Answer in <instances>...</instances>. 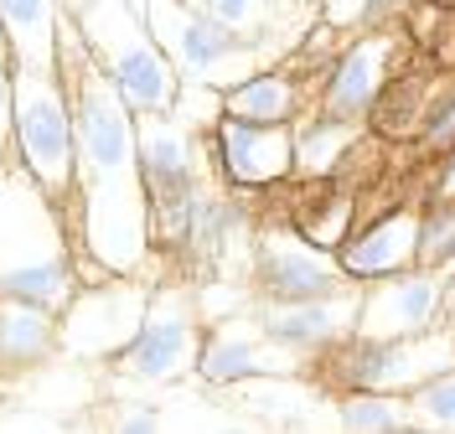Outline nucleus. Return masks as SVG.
<instances>
[{
    "label": "nucleus",
    "mask_w": 455,
    "mask_h": 434,
    "mask_svg": "<svg viewBox=\"0 0 455 434\" xmlns=\"http://www.w3.org/2000/svg\"><path fill=\"white\" fill-rule=\"evenodd\" d=\"M57 73L73 99L78 135V264L104 269L109 280H140L156 249L140 176V114L93 62L73 16H62L57 27Z\"/></svg>",
    "instance_id": "1"
},
{
    "label": "nucleus",
    "mask_w": 455,
    "mask_h": 434,
    "mask_svg": "<svg viewBox=\"0 0 455 434\" xmlns=\"http://www.w3.org/2000/svg\"><path fill=\"white\" fill-rule=\"evenodd\" d=\"M73 21L84 31L93 62L109 73V83L124 93V104L140 119L171 114L181 99V73L171 67L161 42L150 36L145 16L130 0H88L84 11H73Z\"/></svg>",
    "instance_id": "2"
},
{
    "label": "nucleus",
    "mask_w": 455,
    "mask_h": 434,
    "mask_svg": "<svg viewBox=\"0 0 455 434\" xmlns=\"http://www.w3.org/2000/svg\"><path fill=\"white\" fill-rule=\"evenodd\" d=\"M16 73V166L47 192L57 212L78 202V135L73 99L57 67H11Z\"/></svg>",
    "instance_id": "3"
},
{
    "label": "nucleus",
    "mask_w": 455,
    "mask_h": 434,
    "mask_svg": "<svg viewBox=\"0 0 455 434\" xmlns=\"http://www.w3.org/2000/svg\"><path fill=\"white\" fill-rule=\"evenodd\" d=\"M140 16L150 27V36L161 42V52L171 58V67L181 73V83L228 93L233 83H243L249 73L264 67L254 42L228 31L218 16L202 11L197 0H145Z\"/></svg>",
    "instance_id": "4"
},
{
    "label": "nucleus",
    "mask_w": 455,
    "mask_h": 434,
    "mask_svg": "<svg viewBox=\"0 0 455 434\" xmlns=\"http://www.w3.org/2000/svg\"><path fill=\"white\" fill-rule=\"evenodd\" d=\"M455 367V326L425 331V336H398V342H368V336H347L337 351L321 357V377L337 393H403L414 398L425 383Z\"/></svg>",
    "instance_id": "5"
},
{
    "label": "nucleus",
    "mask_w": 455,
    "mask_h": 434,
    "mask_svg": "<svg viewBox=\"0 0 455 434\" xmlns=\"http://www.w3.org/2000/svg\"><path fill=\"white\" fill-rule=\"evenodd\" d=\"M409 47L403 27H363L337 47V58L315 73V109L331 119L368 124L383 104V93L394 83L398 58Z\"/></svg>",
    "instance_id": "6"
},
{
    "label": "nucleus",
    "mask_w": 455,
    "mask_h": 434,
    "mask_svg": "<svg viewBox=\"0 0 455 434\" xmlns=\"http://www.w3.org/2000/svg\"><path fill=\"white\" fill-rule=\"evenodd\" d=\"M249 280H254L259 305L326 300V295L352 289V280H347V269L337 264V254H331V249H315L290 217L254 228V243H249Z\"/></svg>",
    "instance_id": "7"
},
{
    "label": "nucleus",
    "mask_w": 455,
    "mask_h": 434,
    "mask_svg": "<svg viewBox=\"0 0 455 434\" xmlns=\"http://www.w3.org/2000/svg\"><path fill=\"white\" fill-rule=\"evenodd\" d=\"M202 311L192 295L181 289H156L135 342L114 357L119 377L145 383V388H171L181 377H197V351H202Z\"/></svg>",
    "instance_id": "8"
},
{
    "label": "nucleus",
    "mask_w": 455,
    "mask_h": 434,
    "mask_svg": "<svg viewBox=\"0 0 455 434\" xmlns=\"http://www.w3.org/2000/svg\"><path fill=\"white\" fill-rule=\"evenodd\" d=\"M207 161L228 192H275L295 181V130L290 124H249L223 114L212 124Z\"/></svg>",
    "instance_id": "9"
},
{
    "label": "nucleus",
    "mask_w": 455,
    "mask_h": 434,
    "mask_svg": "<svg viewBox=\"0 0 455 434\" xmlns=\"http://www.w3.org/2000/svg\"><path fill=\"white\" fill-rule=\"evenodd\" d=\"M451 320V269H403L394 280L363 285L357 331L368 342H398V336H425Z\"/></svg>",
    "instance_id": "10"
},
{
    "label": "nucleus",
    "mask_w": 455,
    "mask_h": 434,
    "mask_svg": "<svg viewBox=\"0 0 455 434\" xmlns=\"http://www.w3.org/2000/svg\"><path fill=\"white\" fill-rule=\"evenodd\" d=\"M150 305V289L140 280H104V285H84L73 295V305L62 311V351L68 357H119L135 342Z\"/></svg>",
    "instance_id": "11"
},
{
    "label": "nucleus",
    "mask_w": 455,
    "mask_h": 434,
    "mask_svg": "<svg viewBox=\"0 0 455 434\" xmlns=\"http://www.w3.org/2000/svg\"><path fill=\"white\" fill-rule=\"evenodd\" d=\"M295 367H306V362L264 336L259 311H233V316L212 320V326L202 331L197 383H207V388H238V383L295 373Z\"/></svg>",
    "instance_id": "12"
},
{
    "label": "nucleus",
    "mask_w": 455,
    "mask_h": 434,
    "mask_svg": "<svg viewBox=\"0 0 455 434\" xmlns=\"http://www.w3.org/2000/svg\"><path fill=\"white\" fill-rule=\"evenodd\" d=\"M42 259H68V238L57 228V207L21 166L0 171V274Z\"/></svg>",
    "instance_id": "13"
},
{
    "label": "nucleus",
    "mask_w": 455,
    "mask_h": 434,
    "mask_svg": "<svg viewBox=\"0 0 455 434\" xmlns=\"http://www.w3.org/2000/svg\"><path fill=\"white\" fill-rule=\"evenodd\" d=\"M259 326L275 347L295 351L300 362H321L326 351H337L352 331H357V311H363V285L326 295V300H284V305H254Z\"/></svg>",
    "instance_id": "14"
},
{
    "label": "nucleus",
    "mask_w": 455,
    "mask_h": 434,
    "mask_svg": "<svg viewBox=\"0 0 455 434\" xmlns=\"http://www.w3.org/2000/svg\"><path fill=\"white\" fill-rule=\"evenodd\" d=\"M419 217L425 207L414 202H394L378 207L372 217H363L352 238L337 249V264L347 269L352 285H378V280H394L403 269L419 264Z\"/></svg>",
    "instance_id": "15"
},
{
    "label": "nucleus",
    "mask_w": 455,
    "mask_h": 434,
    "mask_svg": "<svg viewBox=\"0 0 455 434\" xmlns=\"http://www.w3.org/2000/svg\"><path fill=\"white\" fill-rule=\"evenodd\" d=\"M295 130V176L300 181H337L347 171V161H352V150L363 145V124H352V119H331L321 114V109H306V114L290 124Z\"/></svg>",
    "instance_id": "16"
},
{
    "label": "nucleus",
    "mask_w": 455,
    "mask_h": 434,
    "mask_svg": "<svg viewBox=\"0 0 455 434\" xmlns=\"http://www.w3.org/2000/svg\"><path fill=\"white\" fill-rule=\"evenodd\" d=\"M223 114L249 124H295L306 114V83L295 67H259L223 93Z\"/></svg>",
    "instance_id": "17"
},
{
    "label": "nucleus",
    "mask_w": 455,
    "mask_h": 434,
    "mask_svg": "<svg viewBox=\"0 0 455 434\" xmlns=\"http://www.w3.org/2000/svg\"><path fill=\"white\" fill-rule=\"evenodd\" d=\"M62 347V316L27 300H0V362L5 367H36Z\"/></svg>",
    "instance_id": "18"
},
{
    "label": "nucleus",
    "mask_w": 455,
    "mask_h": 434,
    "mask_svg": "<svg viewBox=\"0 0 455 434\" xmlns=\"http://www.w3.org/2000/svg\"><path fill=\"white\" fill-rule=\"evenodd\" d=\"M0 27L11 42V67H57V0H0Z\"/></svg>",
    "instance_id": "19"
},
{
    "label": "nucleus",
    "mask_w": 455,
    "mask_h": 434,
    "mask_svg": "<svg viewBox=\"0 0 455 434\" xmlns=\"http://www.w3.org/2000/svg\"><path fill=\"white\" fill-rule=\"evenodd\" d=\"M357 212H363V197H357L347 181H315L311 197L290 212V223L306 233L315 249H331V254H337L341 243L352 238V228L363 223Z\"/></svg>",
    "instance_id": "20"
},
{
    "label": "nucleus",
    "mask_w": 455,
    "mask_h": 434,
    "mask_svg": "<svg viewBox=\"0 0 455 434\" xmlns=\"http://www.w3.org/2000/svg\"><path fill=\"white\" fill-rule=\"evenodd\" d=\"M337 424L341 434H403L419 419H414V398L357 388V393H337Z\"/></svg>",
    "instance_id": "21"
},
{
    "label": "nucleus",
    "mask_w": 455,
    "mask_h": 434,
    "mask_svg": "<svg viewBox=\"0 0 455 434\" xmlns=\"http://www.w3.org/2000/svg\"><path fill=\"white\" fill-rule=\"evenodd\" d=\"M455 264V202H425L419 217V269Z\"/></svg>",
    "instance_id": "22"
},
{
    "label": "nucleus",
    "mask_w": 455,
    "mask_h": 434,
    "mask_svg": "<svg viewBox=\"0 0 455 434\" xmlns=\"http://www.w3.org/2000/svg\"><path fill=\"white\" fill-rule=\"evenodd\" d=\"M414 419H419V430L455 434V367L414 393Z\"/></svg>",
    "instance_id": "23"
},
{
    "label": "nucleus",
    "mask_w": 455,
    "mask_h": 434,
    "mask_svg": "<svg viewBox=\"0 0 455 434\" xmlns=\"http://www.w3.org/2000/svg\"><path fill=\"white\" fill-rule=\"evenodd\" d=\"M207 16H218L228 31H238L243 42H259V31L269 21V11H275V0H197Z\"/></svg>",
    "instance_id": "24"
},
{
    "label": "nucleus",
    "mask_w": 455,
    "mask_h": 434,
    "mask_svg": "<svg viewBox=\"0 0 455 434\" xmlns=\"http://www.w3.org/2000/svg\"><path fill=\"white\" fill-rule=\"evenodd\" d=\"M419 150L425 155H445V150H455V83H445L440 93H435V104H429L425 124H419Z\"/></svg>",
    "instance_id": "25"
},
{
    "label": "nucleus",
    "mask_w": 455,
    "mask_h": 434,
    "mask_svg": "<svg viewBox=\"0 0 455 434\" xmlns=\"http://www.w3.org/2000/svg\"><path fill=\"white\" fill-rule=\"evenodd\" d=\"M16 155V73L11 62H0V171Z\"/></svg>",
    "instance_id": "26"
},
{
    "label": "nucleus",
    "mask_w": 455,
    "mask_h": 434,
    "mask_svg": "<svg viewBox=\"0 0 455 434\" xmlns=\"http://www.w3.org/2000/svg\"><path fill=\"white\" fill-rule=\"evenodd\" d=\"M104 434H166V424H161V414H156V408H145V404H119V408H109Z\"/></svg>",
    "instance_id": "27"
},
{
    "label": "nucleus",
    "mask_w": 455,
    "mask_h": 434,
    "mask_svg": "<svg viewBox=\"0 0 455 434\" xmlns=\"http://www.w3.org/2000/svg\"><path fill=\"white\" fill-rule=\"evenodd\" d=\"M425 0H363V27H409Z\"/></svg>",
    "instance_id": "28"
},
{
    "label": "nucleus",
    "mask_w": 455,
    "mask_h": 434,
    "mask_svg": "<svg viewBox=\"0 0 455 434\" xmlns=\"http://www.w3.org/2000/svg\"><path fill=\"white\" fill-rule=\"evenodd\" d=\"M429 202H455V150H445L429 176Z\"/></svg>",
    "instance_id": "29"
},
{
    "label": "nucleus",
    "mask_w": 455,
    "mask_h": 434,
    "mask_svg": "<svg viewBox=\"0 0 455 434\" xmlns=\"http://www.w3.org/2000/svg\"><path fill=\"white\" fill-rule=\"evenodd\" d=\"M212 434H259V430L249 424V419H218V424H212Z\"/></svg>",
    "instance_id": "30"
},
{
    "label": "nucleus",
    "mask_w": 455,
    "mask_h": 434,
    "mask_svg": "<svg viewBox=\"0 0 455 434\" xmlns=\"http://www.w3.org/2000/svg\"><path fill=\"white\" fill-rule=\"evenodd\" d=\"M0 62H11V42H5V27H0Z\"/></svg>",
    "instance_id": "31"
},
{
    "label": "nucleus",
    "mask_w": 455,
    "mask_h": 434,
    "mask_svg": "<svg viewBox=\"0 0 455 434\" xmlns=\"http://www.w3.org/2000/svg\"><path fill=\"white\" fill-rule=\"evenodd\" d=\"M429 5H440V11H455V0H429Z\"/></svg>",
    "instance_id": "32"
},
{
    "label": "nucleus",
    "mask_w": 455,
    "mask_h": 434,
    "mask_svg": "<svg viewBox=\"0 0 455 434\" xmlns=\"http://www.w3.org/2000/svg\"><path fill=\"white\" fill-rule=\"evenodd\" d=\"M295 5H311V11H321V5H326V0H295Z\"/></svg>",
    "instance_id": "33"
},
{
    "label": "nucleus",
    "mask_w": 455,
    "mask_h": 434,
    "mask_svg": "<svg viewBox=\"0 0 455 434\" xmlns=\"http://www.w3.org/2000/svg\"><path fill=\"white\" fill-rule=\"evenodd\" d=\"M403 434H435V430H419V424H414V430H403Z\"/></svg>",
    "instance_id": "34"
}]
</instances>
